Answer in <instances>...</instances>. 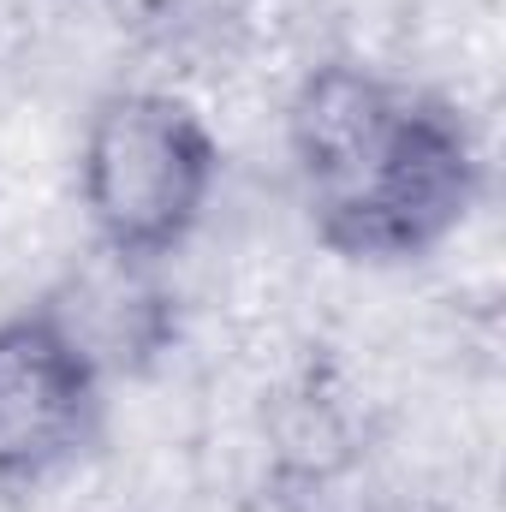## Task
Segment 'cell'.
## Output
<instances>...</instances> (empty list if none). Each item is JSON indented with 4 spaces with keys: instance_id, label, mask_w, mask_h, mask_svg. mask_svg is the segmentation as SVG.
Segmentation results:
<instances>
[{
    "instance_id": "7a4b0ae2",
    "label": "cell",
    "mask_w": 506,
    "mask_h": 512,
    "mask_svg": "<svg viewBox=\"0 0 506 512\" xmlns=\"http://www.w3.org/2000/svg\"><path fill=\"white\" fill-rule=\"evenodd\" d=\"M221 185L209 120L167 90H114L78 137V209L90 239L126 268L167 262L191 245Z\"/></svg>"
},
{
    "instance_id": "6da1fadb",
    "label": "cell",
    "mask_w": 506,
    "mask_h": 512,
    "mask_svg": "<svg viewBox=\"0 0 506 512\" xmlns=\"http://www.w3.org/2000/svg\"><path fill=\"white\" fill-rule=\"evenodd\" d=\"M310 233L346 262L435 256L483 203V143L429 84L364 60L310 66L286 108Z\"/></svg>"
},
{
    "instance_id": "3957f363",
    "label": "cell",
    "mask_w": 506,
    "mask_h": 512,
    "mask_svg": "<svg viewBox=\"0 0 506 512\" xmlns=\"http://www.w3.org/2000/svg\"><path fill=\"white\" fill-rule=\"evenodd\" d=\"M108 417V370L60 304L0 316V483H42L84 459Z\"/></svg>"
}]
</instances>
